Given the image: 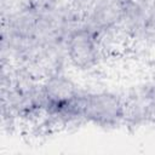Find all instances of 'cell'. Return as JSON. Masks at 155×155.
<instances>
[{"label":"cell","mask_w":155,"mask_h":155,"mask_svg":"<svg viewBox=\"0 0 155 155\" xmlns=\"http://www.w3.org/2000/svg\"><path fill=\"white\" fill-rule=\"evenodd\" d=\"M80 21L71 0H12L2 12V67L35 76L68 69L65 40Z\"/></svg>","instance_id":"6da1fadb"},{"label":"cell","mask_w":155,"mask_h":155,"mask_svg":"<svg viewBox=\"0 0 155 155\" xmlns=\"http://www.w3.org/2000/svg\"><path fill=\"white\" fill-rule=\"evenodd\" d=\"M79 126L116 130L126 126L125 94L107 86L82 85L78 96Z\"/></svg>","instance_id":"7a4b0ae2"},{"label":"cell","mask_w":155,"mask_h":155,"mask_svg":"<svg viewBox=\"0 0 155 155\" xmlns=\"http://www.w3.org/2000/svg\"><path fill=\"white\" fill-rule=\"evenodd\" d=\"M108 53L104 40L81 19L69 31L65 40L67 67L74 74L87 75L97 73Z\"/></svg>","instance_id":"3957f363"},{"label":"cell","mask_w":155,"mask_h":155,"mask_svg":"<svg viewBox=\"0 0 155 155\" xmlns=\"http://www.w3.org/2000/svg\"><path fill=\"white\" fill-rule=\"evenodd\" d=\"M126 102V126L145 128L155 126V75L136 82L124 93Z\"/></svg>","instance_id":"277c9868"},{"label":"cell","mask_w":155,"mask_h":155,"mask_svg":"<svg viewBox=\"0 0 155 155\" xmlns=\"http://www.w3.org/2000/svg\"><path fill=\"white\" fill-rule=\"evenodd\" d=\"M71 1H76V0H71Z\"/></svg>","instance_id":"5b68a950"}]
</instances>
